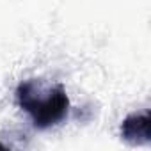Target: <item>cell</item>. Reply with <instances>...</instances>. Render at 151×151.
Returning a JSON list of instances; mask_svg holds the SVG:
<instances>
[{"label":"cell","instance_id":"obj_1","mask_svg":"<svg viewBox=\"0 0 151 151\" xmlns=\"http://www.w3.org/2000/svg\"><path fill=\"white\" fill-rule=\"evenodd\" d=\"M16 98H18L20 107L32 116L34 126L39 130L57 124L60 119L66 117L68 109H69V100L62 86L53 87L46 98H39L36 96L34 80L22 82L16 89Z\"/></svg>","mask_w":151,"mask_h":151},{"label":"cell","instance_id":"obj_2","mask_svg":"<svg viewBox=\"0 0 151 151\" xmlns=\"http://www.w3.org/2000/svg\"><path fill=\"white\" fill-rule=\"evenodd\" d=\"M149 124H151L149 114H142V116L132 114L121 124V137L133 146L146 144V142H149V135H151Z\"/></svg>","mask_w":151,"mask_h":151},{"label":"cell","instance_id":"obj_3","mask_svg":"<svg viewBox=\"0 0 151 151\" xmlns=\"http://www.w3.org/2000/svg\"><path fill=\"white\" fill-rule=\"evenodd\" d=\"M0 147H2V149H4V147H6V146H2V144H0Z\"/></svg>","mask_w":151,"mask_h":151}]
</instances>
